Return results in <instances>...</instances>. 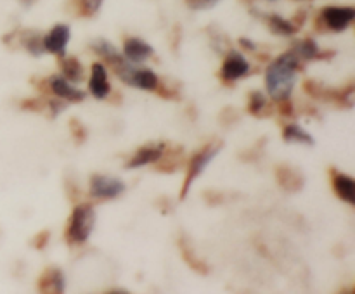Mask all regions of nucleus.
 Returning <instances> with one entry per match:
<instances>
[{
	"instance_id": "1",
	"label": "nucleus",
	"mask_w": 355,
	"mask_h": 294,
	"mask_svg": "<svg viewBox=\"0 0 355 294\" xmlns=\"http://www.w3.org/2000/svg\"><path fill=\"white\" fill-rule=\"evenodd\" d=\"M300 57L293 50L277 55L266 69V89L274 102L290 99L297 85V75L302 69Z\"/></svg>"
},
{
	"instance_id": "2",
	"label": "nucleus",
	"mask_w": 355,
	"mask_h": 294,
	"mask_svg": "<svg viewBox=\"0 0 355 294\" xmlns=\"http://www.w3.org/2000/svg\"><path fill=\"white\" fill-rule=\"evenodd\" d=\"M106 66L125 85L144 90V92H155L158 89L159 76L151 68H137L135 64L128 62L123 55H120V57L114 59L113 62Z\"/></svg>"
},
{
	"instance_id": "3",
	"label": "nucleus",
	"mask_w": 355,
	"mask_h": 294,
	"mask_svg": "<svg viewBox=\"0 0 355 294\" xmlns=\"http://www.w3.org/2000/svg\"><path fill=\"white\" fill-rule=\"evenodd\" d=\"M96 225V210L89 203H78L69 214L64 239L69 246L85 244Z\"/></svg>"
},
{
	"instance_id": "4",
	"label": "nucleus",
	"mask_w": 355,
	"mask_h": 294,
	"mask_svg": "<svg viewBox=\"0 0 355 294\" xmlns=\"http://www.w3.org/2000/svg\"><path fill=\"white\" fill-rule=\"evenodd\" d=\"M222 145H224L222 140H214L210 142V144H205L203 147H200L196 152H193V156L187 159V173L186 176H184L182 189H180V201L186 199L194 180L208 168V165L214 161L215 156L222 151Z\"/></svg>"
},
{
	"instance_id": "5",
	"label": "nucleus",
	"mask_w": 355,
	"mask_h": 294,
	"mask_svg": "<svg viewBox=\"0 0 355 294\" xmlns=\"http://www.w3.org/2000/svg\"><path fill=\"white\" fill-rule=\"evenodd\" d=\"M304 90L309 97H312L315 100H321V102L336 104V106L349 107V109L354 106V82H350L343 89H331V86H326L324 83H319L315 80H305Z\"/></svg>"
},
{
	"instance_id": "6",
	"label": "nucleus",
	"mask_w": 355,
	"mask_h": 294,
	"mask_svg": "<svg viewBox=\"0 0 355 294\" xmlns=\"http://www.w3.org/2000/svg\"><path fill=\"white\" fill-rule=\"evenodd\" d=\"M355 19V9L350 6H328L322 7L315 19V30L319 33L333 31V33H342L349 30L350 24Z\"/></svg>"
},
{
	"instance_id": "7",
	"label": "nucleus",
	"mask_w": 355,
	"mask_h": 294,
	"mask_svg": "<svg viewBox=\"0 0 355 294\" xmlns=\"http://www.w3.org/2000/svg\"><path fill=\"white\" fill-rule=\"evenodd\" d=\"M125 192V182L116 176L94 173L89 180V194L94 199L111 201L120 197Z\"/></svg>"
},
{
	"instance_id": "8",
	"label": "nucleus",
	"mask_w": 355,
	"mask_h": 294,
	"mask_svg": "<svg viewBox=\"0 0 355 294\" xmlns=\"http://www.w3.org/2000/svg\"><path fill=\"white\" fill-rule=\"evenodd\" d=\"M252 71V64H250L248 59L245 57V54H241L239 50H232L229 48L224 55V62H222L220 68V80L225 83H234L238 80L245 78Z\"/></svg>"
},
{
	"instance_id": "9",
	"label": "nucleus",
	"mask_w": 355,
	"mask_h": 294,
	"mask_svg": "<svg viewBox=\"0 0 355 294\" xmlns=\"http://www.w3.org/2000/svg\"><path fill=\"white\" fill-rule=\"evenodd\" d=\"M69 40H71V28L64 23L55 24L44 35L45 54H52L55 57L64 55Z\"/></svg>"
},
{
	"instance_id": "10",
	"label": "nucleus",
	"mask_w": 355,
	"mask_h": 294,
	"mask_svg": "<svg viewBox=\"0 0 355 294\" xmlns=\"http://www.w3.org/2000/svg\"><path fill=\"white\" fill-rule=\"evenodd\" d=\"M166 151L165 142H158V144H146L141 145L134 154L128 158V161L125 163V168L127 169H137L144 168L148 165H155L156 161L163 158Z\"/></svg>"
},
{
	"instance_id": "11",
	"label": "nucleus",
	"mask_w": 355,
	"mask_h": 294,
	"mask_svg": "<svg viewBox=\"0 0 355 294\" xmlns=\"http://www.w3.org/2000/svg\"><path fill=\"white\" fill-rule=\"evenodd\" d=\"M47 83L49 93H52L54 97L66 100V102H82L85 100V92H82L80 89H76L75 83L68 82L66 78H62L61 75L51 76V78H45Z\"/></svg>"
},
{
	"instance_id": "12",
	"label": "nucleus",
	"mask_w": 355,
	"mask_h": 294,
	"mask_svg": "<svg viewBox=\"0 0 355 294\" xmlns=\"http://www.w3.org/2000/svg\"><path fill=\"white\" fill-rule=\"evenodd\" d=\"M89 92L92 93L94 99L97 100L110 99L111 92H113L110 80H107V69L103 62H94V64L90 66Z\"/></svg>"
},
{
	"instance_id": "13",
	"label": "nucleus",
	"mask_w": 355,
	"mask_h": 294,
	"mask_svg": "<svg viewBox=\"0 0 355 294\" xmlns=\"http://www.w3.org/2000/svg\"><path fill=\"white\" fill-rule=\"evenodd\" d=\"M121 55L132 64H142L155 55V48L142 38L128 37L123 40V54Z\"/></svg>"
},
{
	"instance_id": "14",
	"label": "nucleus",
	"mask_w": 355,
	"mask_h": 294,
	"mask_svg": "<svg viewBox=\"0 0 355 294\" xmlns=\"http://www.w3.org/2000/svg\"><path fill=\"white\" fill-rule=\"evenodd\" d=\"M37 291L44 294H61L66 291V277L59 266H47L37 279Z\"/></svg>"
},
{
	"instance_id": "15",
	"label": "nucleus",
	"mask_w": 355,
	"mask_h": 294,
	"mask_svg": "<svg viewBox=\"0 0 355 294\" xmlns=\"http://www.w3.org/2000/svg\"><path fill=\"white\" fill-rule=\"evenodd\" d=\"M291 50L300 57V61L309 62V61H329V59L335 57V50H321L318 45V42L314 38L307 37L297 40L291 47Z\"/></svg>"
},
{
	"instance_id": "16",
	"label": "nucleus",
	"mask_w": 355,
	"mask_h": 294,
	"mask_svg": "<svg viewBox=\"0 0 355 294\" xmlns=\"http://www.w3.org/2000/svg\"><path fill=\"white\" fill-rule=\"evenodd\" d=\"M329 178H331L333 190H335L336 196L342 201H345L347 204L354 206L355 204V180L347 173L338 172L336 168H329Z\"/></svg>"
},
{
	"instance_id": "17",
	"label": "nucleus",
	"mask_w": 355,
	"mask_h": 294,
	"mask_svg": "<svg viewBox=\"0 0 355 294\" xmlns=\"http://www.w3.org/2000/svg\"><path fill=\"white\" fill-rule=\"evenodd\" d=\"M276 180L279 187L286 192H298L304 189L305 178L297 168L290 165H277L276 166Z\"/></svg>"
},
{
	"instance_id": "18",
	"label": "nucleus",
	"mask_w": 355,
	"mask_h": 294,
	"mask_svg": "<svg viewBox=\"0 0 355 294\" xmlns=\"http://www.w3.org/2000/svg\"><path fill=\"white\" fill-rule=\"evenodd\" d=\"M59 71L62 78L71 83H80L85 80V68L76 55H59L58 57Z\"/></svg>"
},
{
	"instance_id": "19",
	"label": "nucleus",
	"mask_w": 355,
	"mask_h": 294,
	"mask_svg": "<svg viewBox=\"0 0 355 294\" xmlns=\"http://www.w3.org/2000/svg\"><path fill=\"white\" fill-rule=\"evenodd\" d=\"M263 21L267 23L269 30L274 35H279V37H293L298 33L300 28L295 26V23L291 19H284L279 14H259Z\"/></svg>"
},
{
	"instance_id": "20",
	"label": "nucleus",
	"mask_w": 355,
	"mask_h": 294,
	"mask_svg": "<svg viewBox=\"0 0 355 294\" xmlns=\"http://www.w3.org/2000/svg\"><path fill=\"white\" fill-rule=\"evenodd\" d=\"M177 244H179V251H180V255H182L184 261H186L187 265L194 270V272L203 273V275H207V273L210 272V266L203 261V258H198L196 252H194L193 248H191V242L187 241L186 235H180L179 241H177Z\"/></svg>"
},
{
	"instance_id": "21",
	"label": "nucleus",
	"mask_w": 355,
	"mask_h": 294,
	"mask_svg": "<svg viewBox=\"0 0 355 294\" xmlns=\"http://www.w3.org/2000/svg\"><path fill=\"white\" fill-rule=\"evenodd\" d=\"M283 140L288 144H304V145H314L315 140L304 127L297 123H288L283 128Z\"/></svg>"
},
{
	"instance_id": "22",
	"label": "nucleus",
	"mask_w": 355,
	"mask_h": 294,
	"mask_svg": "<svg viewBox=\"0 0 355 294\" xmlns=\"http://www.w3.org/2000/svg\"><path fill=\"white\" fill-rule=\"evenodd\" d=\"M246 111L255 118H266L269 114H272V109H270L269 102H267V97L260 90H252L250 92Z\"/></svg>"
},
{
	"instance_id": "23",
	"label": "nucleus",
	"mask_w": 355,
	"mask_h": 294,
	"mask_svg": "<svg viewBox=\"0 0 355 294\" xmlns=\"http://www.w3.org/2000/svg\"><path fill=\"white\" fill-rule=\"evenodd\" d=\"M21 44L26 48V52L33 57H40V55L45 54L44 48V37H42L38 31L26 30L21 33Z\"/></svg>"
},
{
	"instance_id": "24",
	"label": "nucleus",
	"mask_w": 355,
	"mask_h": 294,
	"mask_svg": "<svg viewBox=\"0 0 355 294\" xmlns=\"http://www.w3.org/2000/svg\"><path fill=\"white\" fill-rule=\"evenodd\" d=\"M89 45L90 48H92L94 54L99 55L106 64H110V62H113L114 59H118L121 55L120 50H118L110 40H106V38H96V40L90 42Z\"/></svg>"
},
{
	"instance_id": "25",
	"label": "nucleus",
	"mask_w": 355,
	"mask_h": 294,
	"mask_svg": "<svg viewBox=\"0 0 355 294\" xmlns=\"http://www.w3.org/2000/svg\"><path fill=\"white\" fill-rule=\"evenodd\" d=\"M104 0H69V6L73 7V14L78 17H92L99 12Z\"/></svg>"
},
{
	"instance_id": "26",
	"label": "nucleus",
	"mask_w": 355,
	"mask_h": 294,
	"mask_svg": "<svg viewBox=\"0 0 355 294\" xmlns=\"http://www.w3.org/2000/svg\"><path fill=\"white\" fill-rule=\"evenodd\" d=\"M69 130H71V135L73 138H75L76 144H83V142L87 140V134H89V131H87L85 125L80 120H76V118H71V120H69Z\"/></svg>"
},
{
	"instance_id": "27",
	"label": "nucleus",
	"mask_w": 355,
	"mask_h": 294,
	"mask_svg": "<svg viewBox=\"0 0 355 294\" xmlns=\"http://www.w3.org/2000/svg\"><path fill=\"white\" fill-rule=\"evenodd\" d=\"M21 109L31 111V113H42L45 109V100L40 97H28L21 100Z\"/></svg>"
},
{
	"instance_id": "28",
	"label": "nucleus",
	"mask_w": 355,
	"mask_h": 294,
	"mask_svg": "<svg viewBox=\"0 0 355 294\" xmlns=\"http://www.w3.org/2000/svg\"><path fill=\"white\" fill-rule=\"evenodd\" d=\"M220 0H186V6L193 10H210Z\"/></svg>"
},
{
	"instance_id": "29",
	"label": "nucleus",
	"mask_w": 355,
	"mask_h": 294,
	"mask_svg": "<svg viewBox=\"0 0 355 294\" xmlns=\"http://www.w3.org/2000/svg\"><path fill=\"white\" fill-rule=\"evenodd\" d=\"M45 107H49V109H51V116L55 118L66 109V100L54 97V99H49L47 102H45Z\"/></svg>"
},
{
	"instance_id": "30",
	"label": "nucleus",
	"mask_w": 355,
	"mask_h": 294,
	"mask_svg": "<svg viewBox=\"0 0 355 294\" xmlns=\"http://www.w3.org/2000/svg\"><path fill=\"white\" fill-rule=\"evenodd\" d=\"M277 113H279L283 118H286V120L288 118L295 116V106L293 102H291V97L290 99H284L277 102Z\"/></svg>"
},
{
	"instance_id": "31",
	"label": "nucleus",
	"mask_w": 355,
	"mask_h": 294,
	"mask_svg": "<svg viewBox=\"0 0 355 294\" xmlns=\"http://www.w3.org/2000/svg\"><path fill=\"white\" fill-rule=\"evenodd\" d=\"M49 241H51V230H42V232H38L33 239H31V246L40 251V249H44L45 246L49 244Z\"/></svg>"
},
{
	"instance_id": "32",
	"label": "nucleus",
	"mask_w": 355,
	"mask_h": 294,
	"mask_svg": "<svg viewBox=\"0 0 355 294\" xmlns=\"http://www.w3.org/2000/svg\"><path fill=\"white\" fill-rule=\"evenodd\" d=\"M238 42H239V47H241L243 50H246V52H255L257 50V44L253 40H250V38L241 37Z\"/></svg>"
},
{
	"instance_id": "33",
	"label": "nucleus",
	"mask_w": 355,
	"mask_h": 294,
	"mask_svg": "<svg viewBox=\"0 0 355 294\" xmlns=\"http://www.w3.org/2000/svg\"><path fill=\"white\" fill-rule=\"evenodd\" d=\"M107 293H121V294H127V289H107Z\"/></svg>"
},
{
	"instance_id": "34",
	"label": "nucleus",
	"mask_w": 355,
	"mask_h": 294,
	"mask_svg": "<svg viewBox=\"0 0 355 294\" xmlns=\"http://www.w3.org/2000/svg\"><path fill=\"white\" fill-rule=\"evenodd\" d=\"M33 2L35 0H21V3H24V6H31Z\"/></svg>"
}]
</instances>
